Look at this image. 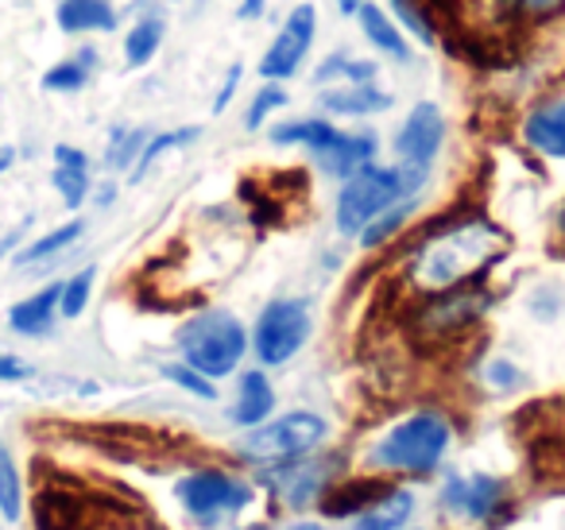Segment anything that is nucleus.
I'll list each match as a JSON object with an SVG mask.
<instances>
[{
	"mask_svg": "<svg viewBox=\"0 0 565 530\" xmlns=\"http://www.w3.org/2000/svg\"><path fill=\"white\" fill-rule=\"evenodd\" d=\"M55 20L66 35L113 32L117 28V9H113L109 0H58Z\"/></svg>",
	"mask_w": 565,
	"mask_h": 530,
	"instance_id": "nucleus-15",
	"label": "nucleus"
},
{
	"mask_svg": "<svg viewBox=\"0 0 565 530\" xmlns=\"http://www.w3.org/2000/svg\"><path fill=\"white\" fill-rule=\"evenodd\" d=\"M143 144H148V132H143V128H117L109 151H105V163H109L113 171H125V167H132L136 159H140Z\"/></svg>",
	"mask_w": 565,
	"mask_h": 530,
	"instance_id": "nucleus-31",
	"label": "nucleus"
},
{
	"mask_svg": "<svg viewBox=\"0 0 565 530\" xmlns=\"http://www.w3.org/2000/svg\"><path fill=\"white\" fill-rule=\"evenodd\" d=\"M275 411V391L267 383V375L259 372H244L241 388H236V403H233V422L236 426H259L267 414Z\"/></svg>",
	"mask_w": 565,
	"mask_h": 530,
	"instance_id": "nucleus-18",
	"label": "nucleus"
},
{
	"mask_svg": "<svg viewBox=\"0 0 565 530\" xmlns=\"http://www.w3.org/2000/svg\"><path fill=\"white\" fill-rule=\"evenodd\" d=\"M163 40H167V20L163 17H140L125 35V63L132 66V71L148 66L151 59L159 55Z\"/></svg>",
	"mask_w": 565,
	"mask_h": 530,
	"instance_id": "nucleus-22",
	"label": "nucleus"
},
{
	"mask_svg": "<svg viewBox=\"0 0 565 530\" xmlns=\"http://www.w3.org/2000/svg\"><path fill=\"white\" fill-rule=\"evenodd\" d=\"M55 190L63 194L66 210H78L89 194V159L86 151L58 144L55 148Z\"/></svg>",
	"mask_w": 565,
	"mask_h": 530,
	"instance_id": "nucleus-17",
	"label": "nucleus"
},
{
	"mask_svg": "<svg viewBox=\"0 0 565 530\" xmlns=\"http://www.w3.org/2000/svg\"><path fill=\"white\" fill-rule=\"evenodd\" d=\"M179 499L186 504V511L210 519V515H221V511H241L252 499V488L244 480H236V476L205 468V473H194L179 484Z\"/></svg>",
	"mask_w": 565,
	"mask_h": 530,
	"instance_id": "nucleus-9",
	"label": "nucleus"
},
{
	"mask_svg": "<svg viewBox=\"0 0 565 530\" xmlns=\"http://www.w3.org/2000/svg\"><path fill=\"white\" fill-rule=\"evenodd\" d=\"M399 198H411L403 187L399 167H380V163H364L356 167L349 179H341V194H338V229L345 236H356L387 210Z\"/></svg>",
	"mask_w": 565,
	"mask_h": 530,
	"instance_id": "nucleus-3",
	"label": "nucleus"
},
{
	"mask_svg": "<svg viewBox=\"0 0 565 530\" xmlns=\"http://www.w3.org/2000/svg\"><path fill=\"white\" fill-rule=\"evenodd\" d=\"M194 4H205V0H194Z\"/></svg>",
	"mask_w": 565,
	"mask_h": 530,
	"instance_id": "nucleus-42",
	"label": "nucleus"
},
{
	"mask_svg": "<svg viewBox=\"0 0 565 530\" xmlns=\"http://www.w3.org/2000/svg\"><path fill=\"white\" fill-rule=\"evenodd\" d=\"M318 163V171L330 174V179H349L356 167L372 163L376 159V136L372 132H333L330 140L318 151H310Z\"/></svg>",
	"mask_w": 565,
	"mask_h": 530,
	"instance_id": "nucleus-10",
	"label": "nucleus"
},
{
	"mask_svg": "<svg viewBox=\"0 0 565 530\" xmlns=\"http://www.w3.org/2000/svg\"><path fill=\"white\" fill-rule=\"evenodd\" d=\"M392 4V20L403 28V35L415 43H423V47H434L438 43V28H434V20L426 17V9L418 4V0H387Z\"/></svg>",
	"mask_w": 565,
	"mask_h": 530,
	"instance_id": "nucleus-26",
	"label": "nucleus"
},
{
	"mask_svg": "<svg viewBox=\"0 0 565 530\" xmlns=\"http://www.w3.org/2000/svg\"><path fill=\"white\" fill-rule=\"evenodd\" d=\"M449 449V422L441 414H415V418L399 422L384 442L376 445L372 460L384 468H403V473H426L434 468Z\"/></svg>",
	"mask_w": 565,
	"mask_h": 530,
	"instance_id": "nucleus-4",
	"label": "nucleus"
},
{
	"mask_svg": "<svg viewBox=\"0 0 565 530\" xmlns=\"http://www.w3.org/2000/svg\"><path fill=\"white\" fill-rule=\"evenodd\" d=\"M310 337V310L302 298H275L256 321V357L264 364H287Z\"/></svg>",
	"mask_w": 565,
	"mask_h": 530,
	"instance_id": "nucleus-6",
	"label": "nucleus"
},
{
	"mask_svg": "<svg viewBox=\"0 0 565 530\" xmlns=\"http://www.w3.org/2000/svg\"><path fill=\"white\" fill-rule=\"evenodd\" d=\"M318 35V12L315 4H295L291 17L282 20V28L275 32L271 47L259 59V78L264 82H291L302 71L310 47Z\"/></svg>",
	"mask_w": 565,
	"mask_h": 530,
	"instance_id": "nucleus-7",
	"label": "nucleus"
},
{
	"mask_svg": "<svg viewBox=\"0 0 565 530\" xmlns=\"http://www.w3.org/2000/svg\"><path fill=\"white\" fill-rule=\"evenodd\" d=\"M411 507H415V499H411V491H399L392 488L380 504H372L369 511L361 515V522H356L353 530H395L407 522Z\"/></svg>",
	"mask_w": 565,
	"mask_h": 530,
	"instance_id": "nucleus-25",
	"label": "nucleus"
},
{
	"mask_svg": "<svg viewBox=\"0 0 565 530\" xmlns=\"http://www.w3.org/2000/svg\"><path fill=\"white\" fill-rule=\"evenodd\" d=\"M264 12H267V0H241V4H236V20H241V24H256Z\"/></svg>",
	"mask_w": 565,
	"mask_h": 530,
	"instance_id": "nucleus-38",
	"label": "nucleus"
},
{
	"mask_svg": "<svg viewBox=\"0 0 565 530\" xmlns=\"http://www.w3.org/2000/svg\"><path fill=\"white\" fill-rule=\"evenodd\" d=\"M484 306H488L484 290H472L469 283H461V287H449L446 295L434 298V303L426 306L423 321L434 333H449V329H461V326H469L472 318H480Z\"/></svg>",
	"mask_w": 565,
	"mask_h": 530,
	"instance_id": "nucleus-12",
	"label": "nucleus"
},
{
	"mask_svg": "<svg viewBox=\"0 0 565 530\" xmlns=\"http://www.w3.org/2000/svg\"><path fill=\"white\" fill-rule=\"evenodd\" d=\"M508 233L488 218L454 221L441 233H430L411 256V279L423 290H449L477 279L508 252Z\"/></svg>",
	"mask_w": 565,
	"mask_h": 530,
	"instance_id": "nucleus-1",
	"label": "nucleus"
},
{
	"mask_svg": "<svg viewBox=\"0 0 565 530\" xmlns=\"http://www.w3.org/2000/svg\"><path fill=\"white\" fill-rule=\"evenodd\" d=\"M523 140L539 156L565 159V102H546L523 120Z\"/></svg>",
	"mask_w": 565,
	"mask_h": 530,
	"instance_id": "nucleus-14",
	"label": "nucleus"
},
{
	"mask_svg": "<svg viewBox=\"0 0 565 530\" xmlns=\"http://www.w3.org/2000/svg\"><path fill=\"white\" fill-rule=\"evenodd\" d=\"M291 530H318L315 522H302V527H291Z\"/></svg>",
	"mask_w": 565,
	"mask_h": 530,
	"instance_id": "nucleus-41",
	"label": "nucleus"
},
{
	"mask_svg": "<svg viewBox=\"0 0 565 530\" xmlns=\"http://www.w3.org/2000/svg\"><path fill=\"white\" fill-rule=\"evenodd\" d=\"M380 74V63L372 59H356L349 51H333L322 66L315 71V82L318 86H333V82H376Z\"/></svg>",
	"mask_w": 565,
	"mask_h": 530,
	"instance_id": "nucleus-24",
	"label": "nucleus"
},
{
	"mask_svg": "<svg viewBox=\"0 0 565 530\" xmlns=\"http://www.w3.org/2000/svg\"><path fill=\"white\" fill-rule=\"evenodd\" d=\"M198 136H202V128L198 125H186V128H171V132H159V136H148V144H143L140 159L132 163V182H140L143 174H148V167L156 163L159 156H167L171 148H182V144H194Z\"/></svg>",
	"mask_w": 565,
	"mask_h": 530,
	"instance_id": "nucleus-27",
	"label": "nucleus"
},
{
	"mask_svg": "<svg viewBox=\"0 0 565 530\" xmlns=\"http://www.w3.org/2000/svg\"><path fill=\"white\" fill-rule=\"evenodd\" d=\"M356 24H361V35L380 51V55H387L392 63H411V40L392 20V12H384L380 4H369V0H364L361 12H356Z\"/></svg>",
	"mask_w": 565,
	"mask_h": 530,
	"instance_id": "nucleus-13",
	"label": "nucleus"
},
{
	"mask_svg": "<svg viewBox=\"0 0 565 530\" xmlns=\"http://www.w3.org/2000/svg\"><path fill=\"white\" fill-rule=\"evenodd\" d=\"M82 229H86L82 221H66L63 229H55V233H47V236H40L35 244H28V248L17 256V264H40V259H47V256H55V252L71 248V244L82 236Z\"/></svg>",
	"mask_w": 565,
	"mask_h": 530,
	"instance_id": "nucleus-29",
	"label": "nucleus"
},
{
	"mask_svg": "<svg viewBox=\"0 0 565 530\" xmlns=\"http://www.w3.org/2000/svg\"><path fill=\"white\" fill-rule=\"evenodd\" d=\"M392 491V484H380V480H353V484H338V488L330 491V496L322 499V511L330 515V519H345V515L353 511H369L372 504H380V499Z\"/></svg>",
	"mask_w": 565,
	"mask_h": 530,
	"instance_id": "nucleus-20",
	"label": "nucleus"
},
{
	"mask_svg": "<svg viewBox=\"0 0 565 530\" xmlns=\"http://www.w3.org/2000/svg\"><path fill=\"white\" fill-rule=\"evenodd\" d=\"M58 295H63V283H51V287H43L40 295L17 303V306H12V314H9V326L17 329V333H24V337L47 333L51 321H55V310H58Z\"/></svg>",
	"mask_w": 565,
	"mask_h": 530,
	"instance_id": "nucleus-19",
	"label": "nucleus"
},
{
	"mask_svg": "<svg viewBox=\"0 0 565 530\" xmlns=\"http://www.w3.org/2000/svg\"><path fill=\"white\" fill-rule=\"evenodd\" d=\"M94 71H97V51L82 47L74 51V59H63V63H55L43 74V89H51V94H78Z\"/></svg>",
	"mask_w": 565,
	"mask_h": 530,
	"instance_id": "nucleus-23",
	"label": "nucleus"
},
{
	"mask_svg": "<svg viewBox=\"0 0 565 530\" xmlns=\"http://www.w3.org/2000/svg\"><path fill=\"white\" fill-rule=\"evenodd\" d=\"M441 144H446V117L434 102H418L395 132V156H399V163H415L430 171Z\"/></svg>",
	"mask_w": 565,
	"mask_h": 530,
	"instance_id": "nucleus-8",
	"label": "nucleus"
},
{
	"mask_svg": "<svg viewBox=\"0 0 565 530\" xmlns=\"http://www.w3.org/2000/svg\"><path fill=\"white\" fill-rule=\"evenodd\" d=\"M89 290H94V267H86V272H78L71 283H63L58 310H63L66 318H78V314L86 310V303H89Z\"/></svg>",
	"mask_w": 565,
	"mask_h": 530,
	"instance_id": "nucleus-34",
	"label": "nucleus"
},
{
	"mask_svg": "<svg viewBox=\"0 0 565 530\" xmlns=\"http://www.w3.org/2000/svg\"><path fill=\"white\" fill-rule=\"evenodd\" d=\"M333 132H338V125H333L330 117H295V120H282V125L271 128V144L275 148L318 151Z\"/></svg>",
	"mask_w": 565,
	"mask_h": 530,
	"instance_id": "nucleus-21",
	"label": "nucleus"
},
{
	"mask_svg": "<svg viewBox=\"0 0 565 530\" xmlns=\"http://www.w3.org/2000/svg\"><path fill=\"white\" fill-rule=\"evenodd\" d=\"M12 159H17V151H12V148H0V174L9 171V167H12Z\"/></svg>",
	"mask_w": 565,
	"mask_h": 530,
	"instance_id": "nucleus-40",
	"label": "nucleus"
},
{
	"mask_svg": "<svg viewBox=\"0 0 565 530\" xmlns=\"http://www.w3.org/2000/svg\"><path fill=\"white\" fill-rule=\"evenodd\" d=\"M163 375L171 383H179L182 391H190V395H198V399H217V388H213L210 375H202L198 368H190L186 360H182V364H167Z\"/></svg>",
	"mask_w": 565,
	"mask_h": 530,
	"instance_id": "nucleus-35",
	"label": "nucleus"
},
{
	"mask_svg": "<svg viewBox=\"0 0 565 530\" xmlns=\"http://www.w3.org/2000/svg\"><path fill=\"white\" fill-rule=\"evenodd\" d=\"M318 102L330 117H376V113L392 109L395 97L380 89L376 82H341V86L322 89Z\"/></svg>",
	"mask_w": 565,
	"mask_h": 530,
	"instance_id": "nucleus-11",
	"label": "nucleus"
},
{
	"mask_svg": "<svg viewBox=\"0 0 565 530\" xmlns=\"http://www.w3.org/2000/svg\"><path fill=\"white\" fill-rule=\"evenodd\" d=\"M20 511H24V488H20L17 460L0 445V515L4 519H20Z\"/></svg>",
	"mask_w": 565,
	"mask_h": 530,
	"instance_id": "nucleus-30",
	"label": "nucleus"
},
{
	"mask_svg": "<svg viewBox=\"0 0 565 530\" xmlns=\"http://www.w3.org/2000/svg\"><path fill=\"white\" fill-rule=\"evenodd\" d=\"M411 210H415V194H411V198H399V202H395V205H387V210L380 213V218L372 221V225L361 233V236H364V244H369V248H376V244H384L387 236H392L395 229H399L403 221L411 218Z\"/></svg>",
	"mask_w": 565,
	"mask_h": 530,
	"instance_id": "nucleus-33",
	"label": "nucleus"
},
{
	"mask_svg": "<svg viewBox=\"0 0 565 530\" xmlns=\"http://www.w3.org/2000/svg\"><path fill=\"white\" fill-rule=\"evenodd\" d=\"M361 4H364V0H338V12H341V17H356V12H361Z\"/></svg>",
	"mask_w": 565,
	"mask_h": 530,
	"instance_id": "nucleus-39",
	"label": "nucleus"
},
{
	"mask_svg": "<svg viewBox=\"0 0 565 530\" xmlns=\"http://www.w3.org/2000/svg\"><path fill=\"white\" fill-rule=\"evenodd\" d=\"M503 484L492 480V476H472V480H454L446 488V504L457 507V511L472 515V519H484L500 507L503 499Z\"/></svg>",
	"mask_w": 565,
	"mask_h": 530,
	"instance_id": "nucleus-16",
	"label": "nucleus"
},
{
	"mask_svg": "<svg viewBox=\"0 0 565 530\" xmlns=\"http://www.w3.org/2000/svg\"><path fill=\"white\" fill-rule=\"evenodd\" d=\"M179 349L190 368H198V372L210 375V380H221V375L236 372V364L244 360V352H248V333H244V326L236 321V314L205 310L179 329Z\"/></svg>",
	"mask_w": 565,
	"mask_h": 530,
	"instance_id": "nucleus-2",
	"label": "nucleus"
},
{
	"mask_svg": "<svg viewBox=\"0 0 565 530\" xmlns=\"http://www.w3.org/2000/svg\"><path fill=\"white\" fill-rule=\"evenodd\" d=\"M241 78H244V66L233 63V66H228V74H225V82H221L217 97H213V113H225V105L236 97V86H241Z\"/></svg>",
	"mask_w": 565,
	"mask_h": 530,
	"instance_id": "nucleus-36",
	"label": "nucleus"
},
{
	"mask_svg": "<svg viewBox=\"0 0 565 530\" xmlns=\"http://www.w3.org/2000/svg\"><path fill=\"white\" fill-rule=\"evenodd\" d=\"M287 102H291V94H287V86H282V82H264V86L256 89V97L248 102L244 128H248V132H256V128L264 125L275 109H287Z\"/></svg>",
	"mask_w": 565,
	"mask_h": 530,
	"instance_id": "nucleus-28",
	"label": "nucleus"
},
{
	"mask_svg": "<svg viewBox=\"0 0 565 530\" xmlns=\"http://www.w3.org/2000/svg\"><path fill=\"white\" fill-rule=\"evenodd\" d=\"M28 375H32V368L20 357H0V380H28Z\"/></svg>",
	"mask_w": 565,
	"mask_h": 530,
	"instance_id": "nucleus-37",
	"label": "nucleus"
},
{
	"mask_svg": "<svg viewBox=\"0 0 565 530\" xmlns=\"http://www.w3.org/2000/svg\"><path fill=\"white\" fill-rule=\"evenodd\" d=\"M315 476H318V468H299V465H291V460H282V468L275 473L271 484L291 499V504H302V499L322 484V480H315Z\"/></svg>",
	"mask_w": 565,
	"mask_h": 530,
	"instance_id": "nucleus-32",
	"label": "nucleus"
},
{
	"mask_svg": "<svg viewBox=\"0 0 565 530\" xmlns=\"http://www.w3.org/2000/svg\"><path fill=\"white\" fill-rule=\"evenodd\" d=\"M256 434L244 442V457L259 460V465H282V460H299L310 449L326 442V422L310 411H291L275 422H259L252 426Z\"/></svg>",
	"mask_w": 565,
	"mask_h": 530,
	"instance_id": "nucleus-5",
	"label": "nucleus"
}]
</instances>
